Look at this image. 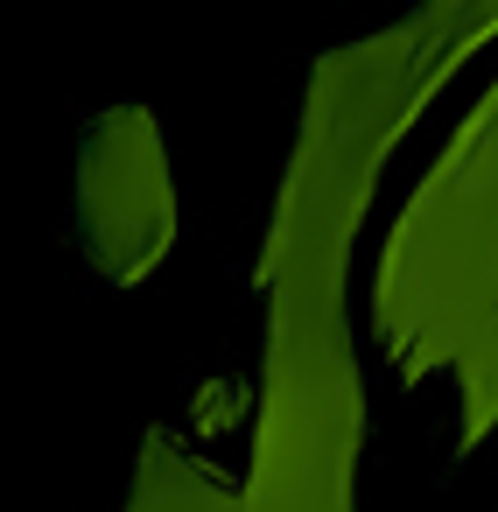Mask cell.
<instances>
[{
    "mask_svg": "<svg viewBox=\"0 0 498 512\" xmlns=\"http://www.w3.org/2000/svg\"><path fill=\"white\" fill-rule=\"evenodd\" d=\"M379 169L358 148L309 141L288 162L267 288H274V400L260 428V477L232 491V512H351V456H358V365L337 323L344 260L358 211ZM169 477L141 484L134 512H190Z\"/></svg>",
    "mask_w": 498,
    "mask_h": 512,
    "instance_id": "1",
    "label": "cell"
},
{
    "mask_svg": "<svg viewBox=\"0 0 498 512\" xmlns=\"http://www.w3.org/2000/svg\"><path fill=\"white\" fill-rule=\"evenodd\" d=\"M379 337L407 379L463 386V442L498 421V85L470 106L379 267Z\"/></svg>",
    "mask_w": 498,
    "mask_h": 512,
    "instance_id": "2",
    "label": "cell"
},
{
    "mask_svg": "<svg viewBox=\"0 0 498 512\" xmlns=\"http://www.w3.org/2000/svg\"><path fill=\"white\" fill-rule=\"evenodd\" d=\"M414 22H421V36H428L435 64H442V71H456L484 36H498V0H428Z\"/></svg>",
    "mask_w": 498,
    "mask_h": 512,
    "instance_id": "3",
    "label": "cell"
}]
</instances>
